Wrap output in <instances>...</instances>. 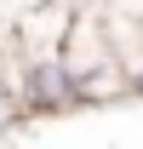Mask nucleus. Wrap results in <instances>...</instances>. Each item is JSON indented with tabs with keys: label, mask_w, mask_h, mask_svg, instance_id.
<instances>
[{
	"label": "nucleus",
	"mask_w": 143,
	"mask_h": 149,
	"mask_svg": "<svg viewBox=\"0 0 143 149\" xmlns=\"http://www.w3.org/2000/svg\"><path fill=\"white\" fill-rule=\"evenodd\" d=\"M57 52H63V69L74 80L80 109H103V103L132 97V74H126V63H120V52H115V40H109L97 12H74Z\"/></svg>",
	"instance_id": "obj_1"
},
{
	"label": "nucleus",
	"mask_w": 143,
	"mask_h": 149,
	"mask_svg": "<svg viewBox=\"0 0 143 149\" xmlns=\"http://www.w3.org/2000/svg\"><path fill=\"white\" fill-rule=\"evenodd\" d=\"M69 6H57V0H40V6H29L17 23H12V46L17 52H57L63 46V29H69Z\"/></svg>",
	"instance_id": "obj_2"
},
{
	"label": "nucleus",
	"mask_w": 143,
	"mask_h": 149,
	"mask_svg": "<svg viewBox=\"0 0 143 149\" xmlns=\"http://www.w3.org/2000/svg\"><path fill=\"white\" fill-rule=\"evenodd\" d=\"M12 120H17V103H12V97H0V132H12Z\"/></svg>",
	"instance_id": "obj_3"
},
{
	"label": "nucleus",
	"mask_w": 143,
	"mask_h": 149,
	"mask_svg": "<svg viewBox=\"0 0 143 149\" xmlns=\"http://www.w3.org/2000/svg\"><path fill=\"white\" fill-rule=\"evenodd\" d=\"M132 97H143V63L132 69Z\"/></svg>",
	"instance_id": "obj_4"
}]
</instances>
